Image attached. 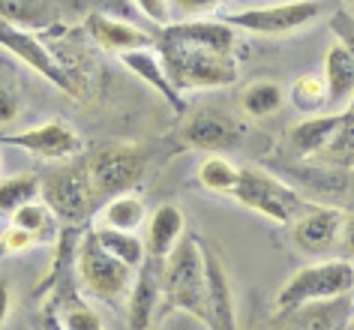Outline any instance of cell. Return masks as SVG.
<instances>
[{
	"mask_svg": "<svg viewBox=\"0 0 354 330\" xmlns=\"http://www.w3.org/2000/svg\"><path fill=\"white\" fill-rule=\"evenodd\" d=\"M237 33L219 21H168L153 33V51L174 91H210L237 82Z\"/></svg>",
	"mask_w": 354,
	"mask_h": 330,
	"instance_id": "6da1fadb",
	"label": "cell"
},
{
	"mask_svg": "<svg viewBox=\"0 0 354 330\" xmlns=\"http://www.w3.org/2000/svg\"><path fill=\"white\" fill-rule=\"evenodd\" d=\"M162 300L165 306L187 309L205 318V262H201L198 235L183 231L171 253L162 258Z\"/></svg>",
	"mask_w": 354,
	"mask_h": 330,
	"instance_id": "7a4b0ae2",
	"label": "cell"
},
{
	"mask_svg": "<svg viewBox=\"0 0 354 330\" xmlns=\"http://www.w3.org/2000/svg\"><path fill=\"white\" fill-rule=\"evenodd\" d=\"M232 199L243 208H250L261 217H268L277 226H288L291 217L304 208L306 199H300V192L291 183L279 181L277 174L261 172V168H237V181L232 186Z\"/></svg>",
	"mask_w": 354,
	"mask_h": 330,
	"instance_id": "3957f363",
	"label": "cell"
},
{
	"mask_svg": "<svg viewBox=\"0 0 354 330\" xmlns=\"http://www.w3.org/2000/svg\"><path fill=\"white\" fill-rule=\"evenodd\" d=\"M75 271L82 273V282L93 297L105 303L120 300L129 291L132 282V267L114 258L100 240H96L93 228H87L75 244Z\"/></svg>",
	"mask_w": 354,
	"mask_h": 330,
	"instance_id": "277c9868",
	"label": "cell"
},
{
	"mask_svg": "<svg viewBox=\"0 0 354 330\" xmlns=\"http://www.w3.org/2000/svg\"><path fill=\"white\" fill-rule=\"evenodd\" d=\"M84 165L93 201H102L118 192L132 190L141 181V174L147 168V150L136 145H109L96 150L91 159H84Z\"/></svg>",
	"mask_w": 354,
	"mask_h": 330,
	"instance_id": "5b68a950",
	"label": "cell"
},
{
	"mask_svg": "<svg viewBox=\"0 0 354 330\" xmlns=\"http://www.w3.org/2000/svg\"><path fill=\"white\" fill-rule=\"evenodd\" d=\"M354 288V264L348 258H330V262H315V264H306L291 276V279L282 285L273 306L279 309H288V306H297V303H306V300H327V297H336V294H345Z\"/></svg>",
	"mask_w": 354,
	"mask_h": 330,
	"instance_id": "8992f818",
	"label": "cell"
},
{
	"mask_svg": "<svg viewBox=\"0 0 354 330\" xmlns=\"http://www.w3.org/2000/svg\"><path fill=\"white\" fill-rule=\"evenodd\" d=\"M39 199L51 210V217H57L60 222H66V226L84 222L93 208V192H91V181H87L84 159H78L75 165H64V168H57V172L42 177Z\"/></svg>",
	"mask_w": 354,
	"mask_h": 330,
	"instance_id": "52a82bcc",
	"label": "cell"
},
{
	"mask_svg": "<svg viewBox=\"0 0 354 330\" xmlns=\"http://www.w3.org/2000/svg\"><path fill=\"white\" fill-rule=\"evenodd\" d=\"M322 15V0H286L277 6H259V10H243V12H228L223 15L225 24L234 30L259 33V37H286L306 24H313Z\"/></svg>",
	"mask_w": 354,
	"mask_h": 330,
	"instance_id": "ba28073f",
	"label": "cell"
},
{
	"mask_svg": "<svg viewBox=\"0 0 354 330\" xmlns=\"http://www.w3.org/2000/svg\"><path fill=\"white\" fill-rule=\"evenodd\" d=\"M348 210L333 208V204L306 201L295 217H291V237L309 255H327L339 244L342 231H348Z\"/></svg>",
	"mask_w": 354,
	"mask_h": 330,
	"instance_id": "9c48e42d",
	"label": "cell"
},
{
	"mask_svg": "<svg viewBox=\"0 0 354 330\" xmlns=\"http://www.w3.org/2000/svg\"><path fill=\"white\" fill-rule=\"evenodd\" d=\"M0 145L24 150V154H33L39 159H51V163L82 156L84 150L82 136L66 120H48L42 127L21 129V132H0Z\"/></svg>",
	"mask_w": 354,
	"mask_h": 330,
	"instance_id": "30bf717a",
	"label": "cell"
},
{
	"mask_svg": "<svg viewBox=\"0 0 354 330\" xmlns=\"http://www.w3.org/2000/svg\"><path fill=\"white\" fill-rule=\"evenodd\" d=\"M0 48H6L10 55H15L21 64H28L33 73H39L46 82L60 87L64 93L78 96V87L73 84L69 73L60 66V60L37 39L33 30H24V28H19V24H10L6 19H0Z\"/></svg>",
	"mask_w": 354,
	"mask_h": 330,
	"instance_id": "8fae6325",
	"label": "cell"
},
{
	"mask_svg": "<svg viewBox=\"0 0 354 330\" xmlns=\"http://www.w3.org/2000/svg\"><path fill=\"white\" fill-rule=\"evenodd\" d=\"M201 246V262H205V315H207V327L214 330H232L234 321V291H232V279L223 264V258L214 249V244L198 237Z\"/></svg>",
	"mask_w": 354,
	"mask_h": 330,
	"instance_id": "7c38bea8",
	"label": "cell"
},
{
	"mask_svg": "<svg viewBox=\"0 0 354 330\" xmlns=\"http://www.w3.org/2000/svg\"><path fill=\"white\" fill-rule=\"evenodd\" d=\"M277 327H306V330H330L351 324V291L336 294L327 300H306L297 306L277 312Z\"/></svg>",
	"mask_w": 354,
	"mask_h": 330,
	"instance_id": "4fadbf2b",
	"label": "cell"
},
{
	"mask_svg": "<svg viewBox=\"0 0 354 330\" xmlns=\"http://www.w3.org/2000/svg\"><path fill=\"white\" fill-rule=\"evenodd\" d=\"M136 282L129 291V327L132 330H147L153 327L156 306L162 300V258L147 255L136 267Z\"/></svg>",
	"mask_w": 354,
	"mask_h": 330,
	"instance_id": "5bb4252c",
	"label": "cell"
},
{
	"mask_svg": "<svg viewBox=\"0 0 354 330\" xmlns=\"http://www.w3.org/2000/svg\"><path fill=\"white\" fill-rule=\"evenodd\" d=\"M84 30L91 33V39L100 48L111 51V55H120V51H132V48H153V33L136 28L129 21L111 19V15L102 12H91L84 19Z\"/></svg>",
	"mask_w": 354,
	"mask_h": 330,
	"instance_id": "9a60e30c",
	"label": "cell"
},
{
	"mask_svg": "<svg viewBox=\"0 0 354 330\" xmlns=\"http://www.w3.org/2000/svg\"><path fill=\"white\" fill-rule=\"evenodd\" d=\"M118 57H120V64H123V66L132 69V73L141 78V82L153 87V91L174 109V114H183V111H187V102H183L180 91H174V84L168 82V75H165V69H162V60H159V55H156L153 48L120 51Z\"/></svg>",
	"mask_w": 354,
	"mask_h": 330,
	"instance_id": "2e32d148",
	"label": "cell"
},
{
	"mask_svg": "<svg viewBox=\"0 0 354 330\" xmlns=\"http://www.w3.org/2000/svg\"><path fill=\"white\" fill-rule=\"evenodd\" d=\"M348 118H354V111H351V105H345L342 111H333V114H313V118H306L304 123H297L295 129H291V150L300 156V159H309L313 154H318L327 141H330V136L336 129L342 127Z\"/></svg>",
	"mask_w": 354,
	"mask_h": 330,
	"instance_id": "e0dca14e",
	"label": "cell"
},
{
	"mask_svg": "<svg viewBox=\"0 0 354 330\" xmlns=\"http://www.w3.org/2000/svg\"><path fill=\"white\" fill-rule=\"evenodd\" d=\"M282 172L291 177V183L306 186L309 192L324 195V199H339V195H348L351 186V172L345 168H330V165H318V163H295V165H282Z\"/></svg>",
	"mask_w": 354,
	"mask_h": 330,
	"instance_id": "ac0fdd59",
	"label": "cell"
},
{
	"mask_svg": "<svg viewBox=\"0 0 354 330\" xmlns=\"http://www.w3.org/2000/svg\"><path fill=\"white\" fill-rule=\"evenodd\" d=\"M324 96L327 105H348L354 93V55L351 46H342L339 39L324 55Z\"/></svg>",
	"mask_w": 354,
	"mask_h": 330,
	"instance_id": "d6986e66",
	"label": "cell"
},
{
	"mask_svg": "<svg viewBox=\"0 0 354 330\" xmlns=\"http://www.w3.org/2000/svg\"><path fill=\"white\" fill-rule=\"evenodd\" d=\"M183 145L198 150H232L241 145V127L225 118L201 114L189 127H183Z\"/></svg>",
	"mask_w": 354,
	"mask_h": 330,
	"instance_id": "ffe728a7",
	"label": "cell"
},
{
	"mask_svg": "<svg viewBox=\"0 0 354 330\" xmlns=\"http://www.w3.org/2000/svg\"><path fill=\"white\" fill-rule=\"evenodd\" d=\"M187 231V219H183L180 208L174 204H159L153 210V217L147 222V246L145 253L153 258H165L171 253V246L180 240V235Z\"/></svg>",
	"mask_w": 354,
	"mask_h": 330,
	"instance_id": "44dd1931",
	"label": "cell"
},
{
	"mask_svg": "<svg viewBox=\"0 0 354 330\" xmlns=\"http://www.w3.org/2000/svg\"><path fill=\"white\" fill-rule=\"evenodd\" d=\"M0 19L24 30H46L57 21L55 0H0Z\"/></svg>",
	"mask_w": 354,
	"mask_h": 330,
	"instance_id": "7402d4cb",
	"label": "cell"
},
{
	"mask_svg": "<svg viewBox=\"0 0 354 330\" xmlns=\"http://www.w3.org/2000/svg\"><path fill=\"white\" fill-rule=\"evenodd\" d=\"M145 204L141 199H136L129 190L127 192H118L105 201V208L100 213V226H109V228H123V231H136L141 222H145Z\"/></svg>",
	"mask_w": 354,
	"mask_h": 330,
	"instance_id": "603a6c76",
	"label": "cell"
},
{
	"mask_svg": "<svg viewBox=\"0 0 354 330\" xmlns=\"http://www.w3.org/2000/svg\"><path fill=\"white\" fill-rule=\"evenodd\" d=\"M96 240L109 249L114 258H120L123 264H129L132 271L141 264L145 258V244L136 237V231H123V228H109V226H93Z\"/></svg>",
	"mask_w": 354,
	"mask_h": 330,
	"instance_id": "cb8c5ba5",
	"label": "cell"
},
{
	"mask_svg": "<svg viewBox=\"0 0 354 330\" xmlns=\"http://www.w3.org/2000/svg\"><path fill=\"white\" fill-rule=\"evenodd\" d=\"M282 102H286V91H282V84H277V82H255L246 87L241 96L246 118H255V120L277 114L282 109Z\"/></svg>",
	"mask_w": 354,
	"mask_h": 330,
	"instance_id": "d4e9b609",
	"label": "cell"
},
{
	"mask_svg": "<svg viewBox=\"0 0 354 330\" xmlns=\"http://www.w3.org/2000/svg\"><path fill=\"white\" fill-rule=\"evenodd\" d=\"M354 118H348L339 129L330 136V141L318 150V154L309 156V163H318V165H330V168H345L351 172V141H354Z\"/></svg>",
	"mask_w": 354,
	"mask_h": 330,
	"instance_id": "484cf974",
	"label": "cell"
},
{
	"mask_svg": "<svg viewBox=\"0 0 354 330\" xmlns=\"http://www.w3.org/2000/svg\"><path fill=\"white\" fill-rule=\"evenodd\" d=\"M198 181L210 192H232V186L237 181V165L228 163L223 154H210L198 165Z\"/></svg>",
	"mask_w": 354,
	"mask_h": 330,
	"instance_id": "4316f807",
	"label": "cell"
},
{
	"mask_svg": "<svg viewBox=\"0 0 354 330\" xmlns=\"http://www.w3.org/2000/svg\"><path fill=\"white\" fill-rule=\"evenodd\" d=\"M39 199V177L21 174L0 181V213H12L15 208Z\"/></svg>",
	"mask_w": 354,
	"mask_h": 330,
	"instance_id": "83f0119b",
	"label": "cell"
},
{
	"mask_svg": "<svg viewBox=\"0 0 354 330\" xmlns=\"http://www.w3.org/2000/svg\"><path fill=\"white\" fill-rule=\"evenodd\" d=\"M291 96H295V105H297L300 111H318L327 102V96H324V78H318V75H300L297 82H295V91H291Z\"/></svg>",
	"mask_w": 354,
	"mask_h": 330,
	"instance_id": "f1b7e54d",
	"label": "cell"
},
{
	"mask_svg": "<svg viewBox=\"0 0 354 330\" xmlns=\"http://www.w3.org/2000/svg\"><path fill=\"white\" fill-rule=\"evenodd\" d=\"M48 222H51V210L39 199H33V201H28V204H21V208L12 210V226L30 231L33 237H39L42 231L48 228Z\"/></svg>",
	"mask_w": 354,
	"mask_h": 330,
	"instance_id": "f546056e",
	"label": "cell"
},
{
	"mask_svg": "<svg viewBox=\"0 0 354 330\" xmlns=\"http://www.w3.org/2000/svg\"><path fill=\"white\" fill-rule=\"evenodd\" d=\"M33 237L30 231H24V228H19V226H6V231H3V237H0V253H21V249H28V246H33Z\"/></svg>",
	"mask_w": 354,
	"mask_h": 330,
	"instance_id": "4dcf8cb0",
	"label": "cell"
},
{
	"mask_svg": "<svg viewBox=\"0 0 354 330\" xmlns=\"http://www.w3.org/2000/svg\"><path fill=\"white\" fill-rule=\"evenodd\" d=\"M138 10L156 24H168L171 21V10H168V0H136Z\"/></svg>",
	"mask_w": 354,
	"mask_h": 330,
	"instance_id": "1f68e13d",
	"label": "cell"
},
{
	"mask_svg": "<svg viewBox=\"0 0 354 330\" xmlns=\"http://www.w3.org/2000/svg\"><path fill=\"white\" fill-rule=\"evenodd\" d=\"M15 118H19V100L6 87H0V127H10Z\"/></svg>",
	"mask_w": 354,
	"mask_h": 330,
	"instance_id": "d6a6232c",
	"label": "cell"
},
{
	"mask_svg": "<svg viewBox=\"0 0 354 330\" xmlns=\"http://www.w3.org/2000/svg\"><path fill=\"white\" fill-rule=\"evenodd\" d=\"M333 30H336V37H339L342 46H351V12L348 10H339L333 15Z\"/></svg>",
	"mask_w": 354,
	"mask_h": 330,
	"instance_id": "836d02e7",
	"label": "cell"
},
{
	"mask_svg": "<svg viewBox=\"0 0 354 330\" xmlns=\"http://www.w3.org/2000/svg\"><path fill=\"white\" fill-rule=\"evenodd\" d=\"M177 10L187 12V15H201V12H210L219 6V0H174Z\"/></svg>",
	"mask_w": 354,
	"mask_h": 330,
	"instance_id": "e575fe53",
	"label": "cell"
},
{
	"mask_svg": "<svg viewBox=\"0 0 354 330\" xmlns=\"http://www.w3.org/2000/svg\"><path fill=\"white\" fill-rule=\"evenodd\" d=\"M10 303H12V297H10V285L0 279V327H3V324H6V318H10Z\"/></svg>",
	"mask_w": 354,
	"mask_h": 330,
	"instance_id": "d590c367",
	"label": "cell"
},
{
	"mask_svg": "<svg viewBox=\"0 0 354 330\" xmlns=\"http://www.w3.org/2000/svg\"><path fill=\"white\" fill-rule=\"evenodd\" d=\"M0 165H3V159H0Z\"/></svg>",
	"mask_w": 354,
	"mask_h": 330,
	"instance_id": "8d00e7d4",
	"label": "cell"
}]
</instances>
